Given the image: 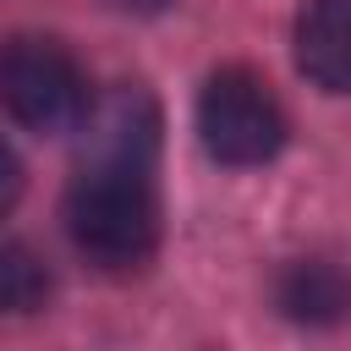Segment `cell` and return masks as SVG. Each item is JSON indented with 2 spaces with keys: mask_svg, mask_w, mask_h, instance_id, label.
<instances>
[{
  "mask_svg": "<svg viewBox=\"0 0 351 351\" xmlns=\"http://www.w3.org/2000/svg\"><path fill=\"white\" fill-rule=\"evenodd\" d=\"M66 230L99 269H143L159 247L154 181L137 165H82L66 192Z\"/></svg>",
  "mask_w": 351,
  "mask_h": 351,
  "instance_id": "cell-1",
  "label": "cell"
},
{
  "mask_svg": "<svg viewBox=\"0 0 351 351\" xmlns=\"http://www.w3.org/2000/svg\"><path fill=\"white\" fill-rule=\"evenodd\" d=\"M0 110L38 137L71 132L88 121V77L66 44L11 33L0 44Z\"/></svg>",
  "mask_w": 351,
  "mask_h": 351,
  "instance_id": "cell-2",
  "label": "cell"
},
{
  "mask_svg": "<svg viewBox=\"0 0 351 351\" xmlns=\"http://www.w3.org/2000/svg\"><path fill=\"white\" fill-rule=\"evenodd\" d=\"M197 137H203L208 159H219V165H236V170L269 165L285 148V110L263 77L225 66L197 93Z\"/></svg>",
  "mask_w": 351,
  "mask_h": 351,
  "instance_id": "cell-3",
  "label": "cell"
},
{
  "mask_svg": "<svg viewBox=\"0 0 351 351\" xmlns=\"http://www.w3.org/2000/svg\"><path fill=\"white\" fill-rule=\"evenodd\" d=\"M274 307L291 324L335 329V324L351 318V274L329 258H291L274 274Z\"/></svg>",
  "mask_w": 351,
  "mask_h": 351,
  "instance_id": "cell-4",
  "label": "cell"
},
{
  "mask_svg": "<svg viewBox=\"0 0 351 351\" xmlns=\"http://www.w3.org/2000/svg\"><path fill=\"white\" fill-rule=\"evenodd\" d=\"M296 66L324 93H351V0H313L296 22Z\"/></svg>",
  "mask_w": 351,
  "mask_h": 351,
  "instance_id": "cell-5",
  "label": "cell"
},
{
  "mask_svg": "<svg viewBox=\"0 0 351 351\" xmlns=\"http://www.w3.org/2000/svg\"><path fill=\"white\" fill-rule=\"evenodd\" d=\"M49 302V269L33 247L0 241V313H38Z\"/></svg>",
  "mask_w": 351,
  "mask_h": 351,
  "instance_id": "cell-6",
  "label": "cell"
},
{
  "mask_svg": "<svg viewBox=\"0 0 351 351\" xmlns=\"http://www.w3.org/2000/svg\"><path fill=\"white\" fill-rule=\"evenodd\" d=\"M16 192H22V165H16V154L0 143V214L16 203Z\"/></svg>",
  "mask_w": 351,
  "mask_h": 351,
  "instance_id": "cell-7",
  "label": "cell"
},
{
  "mask_svg": "<svg viewBox=\"0 0 351 351\" xmlns=\"http://www.w3.org/2000/svg\"><path fill=\"white\" fill-rule=\"evenodd\" d=\"M121 5H132V11H159V5H170V0H121Z\"/></svg>",
  "mask_w": 351,
  "mask_h": 351,
  "instance_id": "cell-8",
  "label": "cell"
}]
</instances>
